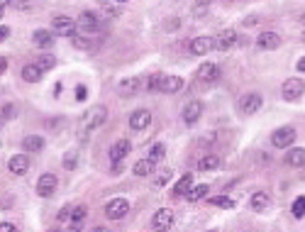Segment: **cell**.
Returning a JSON list of instances; mask_svg holds the SVG:
<instances>
[{"instance_id": "obj_31", "label": "cell", "mask_w": 305, "mask_h": 232, "mask_svg": "<svg viewBox=\"0 0 305 232\" xmlns=\"http://www.w3.org/2000/svg\"><path fill=\"white\" fill-rule=\"evenodd\" d=\"M86 215H88V208H86V205H76V208H71V220H73V223H83Z\"/></svg>"}, {"instance_id": "obj_33", "label": "cell", "mask_w": 305, "mask_h": 232, "mask_svg": "<svg viewBox=\"0 0 305 232\" xmlns=\"http://www.w3.org/2000/svg\"><path fill=\"white\" fill-rule=\"evenodd\" d=\"M73 44H76L78 49H86V52H88V49H93V42H88V39H86V37H81V34H76V37H73Z\"/></svg>"}, {"instance_id": "obj_2", "label": "cell", "mask_w": 305, "mask_h": 232, "mask_svg": "<svg viewBox=\"0 0 305 232\" xmlns=\"http://www.w3.org/2000/svg\"><path fill=\"white\" fill-rule=\"evenodd\" d=\"M76 27L83 32V34H95L100 27H103V22H100V17L95 15V12H81V17L76 20Z\"/></svg>"}, {"instance_id": "obj_35", "label": "cell", "mask_w": 305, "mask_h": 232, "mask_svg": "<svg viewBox=\"0 0 305 232\" xmlns=\"http://www.w3.org/2000/svg\"><path fill=\"white\" fill-rule=\"evenodd\" d=\"M213 203H215V205H220V208H232V205H235V201H232V198H213Z\"/></svg>"}, {"instance_id": "obj_21", "label": "cell", "mask_w": 305, "mask_h": 232, "mask_svg": "<svg viewBox=\"0 0 305 232\" xmlns=\"http://www.w3.org/2000/svg\"><path fill=\"white\" fill-rule=\"evenodd\" d=\"M132 171H134V176H152L154 174V161L147 156V159H139L134 166H132Z\"/></svg>"}, {"instance_id": "obj_25", "label": "cell", "mask_w": 305, "mask_h": 232, "mask_svg": "<svg viewBox=\"0 0 305 232\" xmlns=\"http://www.w3.org/2000/svg\"><path fill=\"white\" fill-rule=\"evenodd\" d=\"M22 147H25L27 152H42V149H44V140L37 137V135H30V137L22 140Z\"/></svg>"}, {"instance_id": "obj_42", "label": "cell", "mask_w": 305, "mask_h": 232, "mask_svg": "<svg viewBox=\"0 0 305 232\" xmlns=\"http://www.w3.org/2000/svg\"><path fill=\"white\" fill-rule=\"evenodd\" d=\"M242 22H244V27H251V25H256V22H259V20H256V17H254V15H251V17H244Z\"/></svg>"}, {"instance_id": "obj_19", "label": "cell", "mask_w": 305, "mask_h": 232, "mask_svg": "<svg viewBox=\"0 0 305 232\" xmlns=\"http://www.w3.org/2000/svg\"><path fill=\"white\" fill-rule=\"evenodd\" d=\"M32 42H34V47L47 49V47H52V42H54V32H52V29H37V32L32 34Z\"/></svg>"}, {"instance_id": "obj_6", "label": "cell", "mask_w": 305, "mask_h": 232, "mask_svg": "<svg viewBox=\"0 0 305 232\" xmlns=\"http://www.w3.org/2000/svg\"><path fill=\"white\" fill-rule=\"evenodd\" d=\"M127 213H129V201H127V198H113V201L105 205V215H108L110 220H122Z\"/></svg>"}, {"instance_id": "obj_48", "label": "cell", "mask_w": 305, "mask_h": 232, "mask_svg": "<svg viewBox=\"0 0 305 232\" xmlns=\"http://www.w3.org/2000/svg\"><path fill=\"white\" fill-rule=\"evenodd\" d=\"M91 232H110V230H108V228H93Z\"/></svg>"}, {"instance_id": "obj_1", "label": "cell", "mask_w": 305, "mask_h": 232, "mask_svg": "<svg viewBox=\"0 0 305 232\" xmlns=\"http://www.w3.org/2000/svg\"><path fill=\"white\" fill-rule=\"evenodd\" d=\"M105 120H108V108H105V105H93V108L83 115V122H81V135H83V137H88V132L98 130Z\"/></svg>"}, {"instance_id": "obj_7", "label": "cell", "mask_w": 305, "mask_h": 232, "mask_svg": "<svg viewBox=\"0 0 305 232\" xmlns=\"http://www.w3.org/2000/svg\"><path fill=\"white\" fill-rule=\"evenodd\" d=\"M261 105H264V98H261L259 93H246V95H242V100H240V110H242L244 115L259 113Z\"/></svg>"}, {"instance_id": "obj_39", "label": "cell", "mask_w": 305, "mask_h": 232, "mask_svg": "<svg viewBox=\"0 0 305 232\" xmlns=\"http://www.w3.org/2000/svg\"><path fill=\"white\" fill-rule=\"evenodd\" d=\"M76 100H86V86H78L76 88Z\"/></svg>"}, {"instance_id": "obj_4", "label": "cell", "mask_w": 305, "mask_h": 232, "mask_svg": "<svg viewBox=\"0 0 305 232\" xmlns=\"http://www.w3.org/2000/svg\"><path fill=\"white\" fill-rule=\"evenodd\" d=\"M281 93H283V98L286 100H298L301 95L305 93V81L303 78H286V83H283V88H281Z\"/></svg>"}, {"instance_id": "obj_5", "label": "cell", "mask_w": 305, "mask_h": 232, "mask_svg": "<svg viewBox=\"0 0 305 232\" xmlns=\"http://www.w3.org/2000/svg\"><path fill=\"white\" fill-rule=\"evenodd\" d=\"M76 29H78V27H76V20H71L68 15H57V17L52 20V32H54V34L71 37Z\"/></svg>"}, {"instance_id": "obj_22", "label": "cell", "mask_w": 305, "mask_h": 232, "mask_svg": "<svg viewBox=\"0 0 305 232\" xmlns=\"http://www.w3.org/2000/svg\"><path fill=\"white\" fill-rule=\"evenodd\" d=\"M42 69L37 66V64H27V66H22V78L27 81V83H37V81H42Z\"/></svg>"}, {"instance_id": "obj_49", "label": "cell", "mask_w": 305, "mask_h": 232, "mask_svg": "<svg viewBox=\"0 0 305 232\" xmlns=\"http://www.w3.org/2000/svg\"><path fill=\"white\" fill-rule=\"evenodd\" d=\"M198 5H203V7H205V5H210V0H198Z\"/></svg>"}, {"instance_id": "obj_32", "label": "cell", "mask_w": 305, "mask_h": 232, "mask_svg": "<svg viewBox=\"0 0 305 232\" xmlns=\"http://www.w3.org/2000/svg\"><path fill=\"white\" fill-rule=\"evenodd\" d=\"M76 166H78V154H76V152H68V154L63 156V169L71 171V169H76Z\"/></svg>"}, {"instance_id": "obj_53", "label": "cell", "mask_w": 305, "mask_h": 232, "mask_svg": "<svg viewBox=\"0 0 305 232\" xmlns=\"http://www.w3.org/2000/svg\"><path fill=\"white\" fill-rule=\"evenodd\" d=\"M210 232H215V230H210Z\"/></svg>"}, {"instance_id": "obj_29", "label": "cell", "mask_w": 305, "mask_h": 232, "mask_svg": "<svg viewBox=\"0 0 305 232\" xmlns=\"http://www.w3.org/2000/svg\"><path fill=\"white\" fill-rule=\"evenodd\" d=\"M164 156H166V147H164V145H154V147L149 149V159H152L154 164H159Z\"/></svg>"}, {"instance_id": "obj_15", "label": "cell", "mask_w": 305, "mask_h": 232, "mask_svg": "<svg viewBox=\"0 0 305 232\" xmlns=\"http://www.w3.org/2000/svg\"><path fill=\"white\" fill-rule=\"evenodd\" d=\"M7 169H10V174H12V176H22V174L30 169V156H27V154L10 156V161H7Z\"/></svg>"}, {"instance_id": "obj_43", "label": "cell", "mask_w": 305, "mask_h": 232, "mask_svg": "<svg viewBox=\"0 0 305 232\" xmlns=\"http://www.w3.org/2000/svg\"><path fill=\"white\" fill-rule=\"evenodd\" d=\"M7 37H10V29L7 27H0V42H5Z\"/></svg>"}, {"instance_id": "obj_37", "label": "cell", "mask_w": 305, "mask_h": 232, "mask_svg": "<svg viewBox=\"0 0 305 232\" xmlns=\"http://www.w3.org/2000/svg\"><path fill=\"white\" fill-rule=\"evenodd\" d=\"M10 115H15V108H12V105H5V108L0 110V117H2V120H10Z\"/></svg>"}, {"instance_id": "obj_34", "label": "cell", "mask_w": 305, "mask_h": 232, "mask_svg": "<svg viewBox=\"0 0 305 232\" xmlns=\"http://www.w3.org/2000/svg\"><path fill=\"white\" fill-rule=\"evenodd\" d=\"M293 215H296V218H303L305 215V196L293 203Z\"/></svg>"}, {"instance_id": "obj_8", "label": "cell", "mask_w": 305, "mask_h": 232, "mask_svg": "<svg viewBox=\"0 0 305 232\" xmlns=\"http://www.w3.org/2000/svg\"><path fill=\"white\" fill-rule=\"evenodd\" d=\"M57 186H59V178H57L54 174H42L39 181H37V193H39L42 198H49V196L57 191Z\"/></svg>"}, {"instance_id": "obj_50", "label": "cell", "mask_w": 305, "mask_h": 232, "mask_svg": "<svg viewBox=\"0 0 305 232\" xmlns=\"http://www.w3.org/2000/svg\"><path fill=\"white\" fill-rule=\"evenodd\" d=\"M118 2H127V0H118Z\"/></svg>"}, {"instance_id": "obj_17", "label": "cell", "mask_w": 305, "mask_h": 232, "mask_svg": "<svg viewBox=\"0 0 305 232\" xmlns=\"http://www.w3.org/2000/svg\"><path fill=\"white\" fill-rule=\"evenodd\" d=\"M129 149H132L129 140H118V142L110 147V159L118 164V161H122L124 156H129Z\"/></svg>"}, {"instance_id": "obj_9", "label": "cell", "mask_w": 305, "mask_h": 232, "mask_svg": "<svg viewBox=\"0 0 305 232\" xmlns=\"http://www.w3.org/2000/svg\"><path fill=\"white\" fill-rule=\"evenodd\" d=\"M213 47H215V39H213V37H195V39L188 44V52H190L193 57H203V54H208Z\"/></svg>"}, {"instance_id": "obj_36", "label": "cell", "mask_w": 305, "mask_h": 232, "mask_svg": "<svg viewBox=\"0 0 305 232\" xmlns=\"http://www.w3.org/2000/svg\"><path fill=\"white\" fill-rule=\"evenodd\" d=\"M159 83H161V76H149V81H147V90H159Z\"/></svg>"}, {"instance_id": "obj_45", "label": "cell", "mask_w": 305, "mask_h": 232, "mask_svg": "<svg viewBox=\"0 0 305 232\" xmlns=\"http://www.w3.org/2000/svg\"><path fill=\"white\" fill-rule=\"evenodd\" d=\"M296 66H298V71H305V57L298 61V64H296Z\"/></svg>"}, {"instance_id": "obj_47", "label": "cell", "mask_w": 305, "mask_h": 232, "mask_svg": "<svg viewBox=\"0 0 305 232\" xmlns=\"http://www.w3.org/2000/svg\"><path fill=\"white\" fill-rule=\"evenodd\" d=\"M5 66H7V61H5V59H0V74L5 71Z\"/></svg>"}, {"instance_id": "obj_11", "label": "cell", "mask_w": 305, "mask_h": 232, "mask_svg": "<svg viewBox=\"0 0 305 232\" xmlns=\"http://www.w3.org/2000/svg\"><path fill=\"white\" fill-rule=\"evenodd\" d=\"M152 225H154V230H156V232L169 230V228L174 225V213H171L169 208H161V210H156V213H154V220H152Z\"/></svg>"}, {"instance_id": "obj_16", "label": "cell", "mask_w": 305, "mask_h": 232, "mask_svg": "<svg viewBox=\"0 0 305 232\" xmlns=\"http://www.w3.org/2000/svg\"><path fill=\"white\" fill-rule=\"evenodd\" d=\"M256 44L261 49H278L281 47V34L278 32H261L259 39H256Z\"/></svg>"}, {"instance_id": "obj_3", "label": "cell", "mask_w": 305, "mask_h": 232, "mask_svg": "<svg viewBox=\"0 0 305 232\" xmlns=\"http://www.w3.org/2000/svg\"><path fill=\"white\" fill-rule=\"evenodd\" d=\"M296 130L293 127H278L274 135H271V145L276 147V149H286V147H291L293 142H296Z\"/></svg>"}, {"instance_id": "obj_12", "label": "cell", "mask_w": 305, "mask_h": 232, "mask_svg": "<svg viewBox=\"0 0 305 232\" xmlns=\"http://www.w3.org/2000/svg\"><path fill=\"white\" fill-rule=\"evenodd\" d=\"M203 115V103L200 100H190L185 108H183V122L185 125H195Z\"/></svg>"}, {"instance_id": "obj_10", "label": "cell", "mask_w": 305, "mask_h": 232, "mask_svg": "<svg viewBox=\"0 0 305 232\" xmlns=\"http://www.w3.org/2000/svg\"><path fill=\"white\" fill-rule=\"evenodd\" d=\"M149 122H152V113H149V110H144V108H139V110H134V113L129 115V127H132V130H137V132L147 130V127H149Z\"/></svg>"}, {"instance_id": "obj_30", "label": "cell", "mask_w": 305, "mask_h": 232, "mask_svg": "<svg viewBox=\"0 0 305 232\" xmlns=\"http://www.w3.org/2000/svg\"><path fill=\"white\" fill-rule=\"evenodd\" d=\"M37 66H39L42 71H52V69L57 66V59H54V57H49V54H44V57H39Z\"/></svg>"}, {"instance_id": "obj_54", "label": "cell", "mask_w": 305, "mask_h": 232, "mask_svg": "<svg viewBox=\"0 0 305 232\" xmlns=\"http://www.w3.org/2000/svg\"><path fill=\"white\" fill-rule=\"evenodd\" d=\"M154 232H156V230H154Z\"/></svg>"}, {"instance_id": "obj_20", "label": "cell", "mask_w": 305, "mask_h": 232, "mask_svg": "<svg viewBox=\"0 0 305 232\" xmlns=\"http://www.w3.org/2000/svg\"><path fill=\"white\" fill-rule=\"evenodd\" d=\"M286 164L288 166H305V149H301V147H296V149H288L286 152Z\"/></svg>"}, {"instance_id": "obj_14", "label": "cell", "mask_w": 305, "mask_h": 232, "mask_svg": "<svg viewBox=\"0 0 305 232\" xmlns=\"http://www.w3.org/2000/svg\"><path fill=\"white\" fill-rule=\"evenodd\" d=\"M237 32L235 29H225V32H220L217 37H215V47L220 49V52H227V49H232L235 44H237Z\"/></svg>"}, {"instance_id": "obj_41", "label": "cell", "mask_w": 305, "mask_h": 232, "mask_svg": "<svg viewBox=\"0 0 305 232\" xmlns=\"http://www.w3.org/2000/svg\"><path fill=\"white\" fill-rule=\"evenodd\" d=\"M179 25H181V22H179V17H174V20H171V22H166L164 27H166V29H176Z\"/></svg>"}, {"instance_id": "obj_51", "label": "cell", "mask_w": 305, "mask_h": 232, "mask_svg": "<svg viewBox=\"0 0 305 232\" xmlns=\"http://www.w3.org/2000/svg\"><path fill=\"white\" fill-rule=\"evenodd\" d=\"M0 17H2V10H0Z\"/></svg>"}, {"instance_id": "obj_38", "label": "cell", "mask_w": 305, "mask_h": 232, "mask_svg": "<svg viewBox=\"0 0 305 232\" xmlns=\"http://www.w3.org/2000/svg\"><path fill=\"white\" fill-rule=\"evenodd\" d=\"M169 178H171V171H161V174H159V178H156V183L161 186V183H166Z\"/></svg>"}, {"instance_id": "obj_13", "label": "cell", "mask_w": 305, "mask_h": 232, "mask_svg": "<svg viewBox=\"0 0 305 232\" xmlns=\"http://www.w3.org/2000/svg\"><path fill=\"white\" fill-rule=\"evenodd\" d=\"M220 76H222V71H220V66H217V64L205 61V64L198 69V78H200V81H205V83H215V81H220Z\"/></svg>"}, {"instance_id": "obj_40", "label": "cell", "mask_w": 305, "mask_h": 232, "mask_svg": "<svg viewBox=\"0 0 305 232\" xmlns=\"http://www.w3.org/2000/svg\"><path fill=\"white\" fill-rule=\"evenodd\" d=\"M0 232H17V228L10 223H0Z\"/></svg>"}, {"instance_id": "obj_52", "label": "cell", "mask_w": 305, "mask_h": 232, "mask_svg": "<svg viewBox=\"0 0 305 232\" xmlns=\"http://www.w3.org/2000/svg\"><path fill=\"white\" fill-rule=\"evenodd\" d=\"M303 39H305V32H303Z\"/></svg>"}, {"instance_id": "obj_44", "label": "cell", "mask_w": 305, "mask_h": 232, "mask_svg": "<svg viewBox=\"0 0 305 232\" xmlns=\"http://www.w3.org/2000/svg\"><path fill=\"white\" fill-rule=\"evenodd\" d=\"M66 232H81V223H73V225H71Z\"/></svg>"}, {"instance_id": "obj_28", "label": "cell", "mask_w": 305, "mask_h": 232, "mask_svg": "<svg viewBox=\"0 0 305 232\" xmlns=\"http://www.w3.org/2000/svg\"><path fill=\"white\" fill-rule=\"evenodd\" d=\"M203 196H208V183H200V186H193L188 193H185V198L190 201V203H198Z\"/></svg>"}, {"instance_id": "obj_27", "label": "cell", "mask_w": 305, "mask_h": 232, "mask_svg": "<svg viewBox=\"0 0 305 232\" xmlns=\"http://www.w3.org/2000/svg\"><path fill=\"white\" fill-rule=\"evenodd\" d=\"M190 188H193V176L185 174V176H181V181L174 186V196H185Z\"/></svg>"}, {"instance_id": "obj_18", "label": "cell", "mask_w": 305, "mask_h": 232, "mask_svg": "<svg viewBox=\"0 0 305 232\" xmlns=\"http://www.w3.org/2000/svg\"><path fill=\"white\" fill-rule=\"evenodd\" d=\"M181 88H183V78L161 76V83H159V90H161V93H179Z\"/></svg>"}, {"instance_id": "obj_24", "label": "cell", "mask_w": 305, "mask_h": 232, "mask_svg": "<svg viewBox=\"0 0 305 232\" xmlns=\"http://www.w3.org/2000/svg\"><path fill=\"white\" fill-rule=\"evenodd\" d=\"M120 95H124V98H129V95H134L137 90H139V78H122L120 83Z\"/></svg>"}, {"instance_id": "obj_23", "label": "cell", "mask_w": 305, "mask_h": 232, "mask_svg": "<svg viewBox=\"0 0 305 232\" xmlns=\"http://www.w3.org/2000/svg\"><path fill=\"white\" fill-rule=\"evenodd\" d=\"M220 164H222V159L217 154H208L198 161V169L200 171H215V169H220Z\"/></svg>"}, {"instance_id": "obj_26", "label": "cell", "mask_w": 305, "mask_h": 232, "mask_svg": "<svg viewBox=\"0 0 305 232\" xmlns=\"http://www.w3.org/2000/svg\"><path fill=\"white\" fill-rule=\"evenodd\" d=\"M266 205H269V196H266L264 191H256V193L251 196V210L261 213V210H266Z\"/></svg>"}, {"instance_id": "obj_46", "label": "cell", "mask_w": 305, "mask_h": 232, "mask_svg": "<svg viewBox=\"0 0 305 232\" xmlns=\"http://www.w3.org/2000/svg\"><path fill=\"white\" fill-rule=\"evenodd\" d=\"M10 2H12V0H0V10H5V7H7Z\"/></svg>"}]
</instances>
